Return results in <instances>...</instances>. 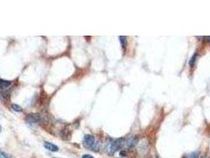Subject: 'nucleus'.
Wrapping results in <instances>:
<instances>
[{
    "label": "nucleus",
    "instance_id": "39448f33",
    "mask_svg": "<svg viewBox=\"0 0 210 158\" xmlns=\"http://www.w3.org/2000/svg\"><path fill=\"white\" fill-rule=\"evenodd\" d=\"M44 146L45 149H47L48 150H50L51 152H57V151L59 150V147L56 146L55 145L52 144V143H51V142L45 141Z\"/></svg>",
    "mask_w": 210,
    "mask_h": 158
},
{
    "label": "nucleus",
    "instance_id": "9b49d317",
    "mask_svg": "<svg viewBox=\"0 0 210 158\" xmlns=\"http://www.w3.org/2000/svg\"><path fill=\"white\" fill-rule=\"evenodd\" d=\"M0 158H10L9 157L8 154H6V152H0Z\"/></svg>",
    "mask_w": 210,
    "mask_h": 158
},
{
    "label": "nucleus",
    "instance_id": "ddd939ff",
    "mask_svg": "<svg viewBox=\"0 0 210 158\" xmlns=\"http://www.w3.org/2000/svg\"><path fill=\"white\" fill-rule=\"evenodd\" d=\"M207 39H208V41H209V42L210 43V37H208Z\"/></svg>",
    "mask_w": 210,
    "mask_h": 158
},
{
    "label": "nucleus",
    "instance_id": "6e6552de",
    "mask_svg": "<svg viewBox=\"0 0 210 158\" xmlns=\"http://www.w3.org/2000/svg\"><path fill=\"white\" fill-rule=\"evenodd\" d=\"M119 40H120V43L121 45L123 48H126V37L122 36V37H119Z\"/></svg>",
    "mask_w": 210,
    "mask_h": 158
},
{
    "label": "nucleus",
    "instance_id": "4468645a",
    "mask_svg": "<svg viewBox=\"0 0 210 158\" xmlns=\"http://www.w3.org/2000/svg\"><path fill=\"white\" fill-rule=\"evenodd\" d=\"M0 132H1V127H0Z\"/></svg>",
    "mask_w": 210,
    "mask_h": 158
},
{
    "label": "nucleus",
    "instance_id": "2eb2a0df",
    "mask_svg": "<svg viewBox=\"0 0 210 158\" xmlns=\"http://www.w3.org/2000/svg\"><path fill=\"white\" fill-rule=\"evenodd\" d=\"M204 158H209V157H204Z\"/></svg>",
    "mask_w": 210,
    "mask_h": 158
},
{
    "label": "nucleus",
    "instance_id": "f8f14e48",
    "mask_svg": "<svg viewBox=\"0 0 210 158\" xmlns=\"http://www.w3.org/2000/svg\"><path fill=\"white\" fill-rule=\"evenodd\" d=\"M82 158H94L93 156L89 155V154H85L82 156Z\"/></svg>",
    "mask_w": 210,
    "mask_h": 158
},
{
    "label": "nucleus",
    "instance_id": "f257e3e1",
    "mask_svg": "<svg viewBox=\"0 0 210 158\" xmlns=\"http://www.w3.org/2000/svg\"><path fill=\"white\" fill-rule=\"evenodd\" d=\"M123 139H118V140H115V141L108 142L106 146L107 151L109 152L110 154L113 155L120 148L122 144H123Z\"/></svg>",
    "mask_w": 210,
    "mask_h": 158
},
{
    "label": "nucleus",
    "instance_id": "423d86ee",
    "mask_svg": "<svg viewBox=\"0 0 210 158\" xmlns=\"http://www.w3.org/2000/svg\"><path fill=\"white\" fill-rule=\"evenodd\" d=\"M11 84V82L10 81H6V80H0V88H3V89H5V88L9 87L10 85Z\"/></svg>",
    "mask_w": 210,
    "mask_h": 158
},
{
    "label": "nucleus",
    "instance_id": "7ed1b4c3",
    "mask_svg": "<svg viewBox=\"0 0 210 158\" xmlns=\"http://www.w3.org/2000/svg\"><path fill=\"white\" fill-rule=\"evenodd\" d=\"M40 117L37 114H31L27 116V122L29 123H36L40 121Z\"/></svg>",
    "mask_w": 210,
    "mask_h": 158
},
{
    "label": "nucleus",
    "instance_id": "1a4fd4ad",
    "mask_svg": "<svg viewBox=\"0 0 210 158\" xmlns=\"http://www.w3.org/2000/svg\"><path fill=\"white\" fill-rule=\"evenodd\" d=\"M196 59H197V53H194V55L191 57V60H190V62H189V65L191 66V67H193L194 63L196 62Z\"/></svg>",
    "mask_w": 210,
    "mask_h": 158
},
{
    "label": "nucleus",
    "instance_id": "9d476101",
    "mask_svg": "<svg viewBox=\"0 0 210 158\" xmlns=\"http://www.w3.org/2000/svg\"><path fill=\"white\" fill-rule=\"evenodd\" d=\"M188 158H198V153L197 152H191V154L189 155Z\"/></svg>",
    "mask_w": 210,
    "mask_h": 158
},
{
    "label": "nucleus",
    "instance_id": "20e7f679",
    "mask_svg": "<svg viewBox=\"0 0 210 158\" xmlns=\"http://www.w3.org/2000/svg\"><path fill=\"white\" fill-rule=\"evenodd\" d=\"M137 143V138L136 137H131L130 138L126 141H125V144L127 148H133L136 146Z\"/></svg>",
    "mask_w": 210,
    "mask_h": 158
},
{
    "label": "nucleus",
    "instance_id": "0eeeda50",
    "mask_svg": "<svg viewBox=\"0 0 210 158\" xmlns=\"http://www.w3.org/2000/svg\"><path fill=\"white\" fill-rule=\"evenodd\" d=\"M11 107H12V108L14 109V111L17 112H22V108L20 107L18 105H16V104H12Z\"/></svg>",
    "mask_w": 210,
    "mask_h": 158
},
{
    "label": "nucleus",
    "instance_id": "f03ea898",
    "mask_svg": "<svg viewBox=\"0 0 210 158\" xmlns=\"http://www.w3.org/2000/svg\"><path fill=\"white\" fill-rule=\"evenodd\" d=\"M96 144L95 137L92 134H86L85 135L83 139V145L86 148H93L94 145Z\"/></svg>",
    "mask_w": 210,
    "mask_h": 158
}]
</instances>
